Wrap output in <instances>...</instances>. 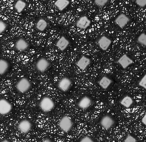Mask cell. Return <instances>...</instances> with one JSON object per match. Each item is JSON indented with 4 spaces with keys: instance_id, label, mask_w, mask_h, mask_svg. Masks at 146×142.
<instances>
[{
    "instance_id": "3",
    "label": "cell",
    "mask_w": 146,
    "mask_h": 142,
    "mask_svg": "<svg viewBox=\"0 0 146 142\" xmlns=\"http://www.w3.org/2000/svg\"><path fill=\"white\" fill-rule=\"evenodd\" d=\"M31 84L29 80L26 78L20 79L16 85V88L20 93L24 94L27 92L31 87Z\"/></svg>"
},
{
    "instance_id": "8",
    "label": "cell",
    "mask_w": 146,
    "mask_h": 142,
    "mask_svg": "<svg viewBox=\"0 0 146 142\" xmlns=\"http://www.w3.org/2000/svg\"><path fill=\"white\" fill-rule=\"evenodd\" d=\"M130 21V18L125 13H121L115 20V24L120 28H123Z\"/></svg>"
},
{
    "instance_id": "26",
    "label": "cell",
    "mask_w": 146,
    "mask_h": 142,
    "mask_svg": "<svg viewBox=\"0 0 146 142\" xmlns=\"http://www.w3.org/2000/svg\"><path fill=\"white\" fill-rule=\"evenodd\" d=\"M124 142H137V140L134 136L129 135L125 138Z\"/></svg>"
},
{
    "instance_id": "1",
    "label": "cell",
    "mask_w": 146,
    "mask_h": 142,
    "mask_svg": "<svg viewBox=\"0 0 146 142\" xmlns=\"http://www.w3.org/2000/svg\"><path fill=\"white\" fill-rule=\"evenodd\" d=\"M55 103L52 98L48 96H45L40 100L39 107L40 109L45 113L50 112L54 109Z\"/></svg>"
},
{
    "instance_id": "22",
    "label": "cell",
    "mask_w": 146,
    "mask_h": 142,
    "mask_svg": "<svg viewBox=\"0 0 146 142\" xmlns=\"http://www.w3.org/2000/svg\"><path fill=\"white\" fill-rule=\"evenodd\" d=\"M27 6V3L23 1H18L16 2L15 5V9L17 12L20 13L25 9Z\"/></svg>"
},
{
    "instance_id": "32",
    "label": "cell",
    "mask_w": 146,
    "mask_h": 142,
    "mask_svg": "<svg viewBox=\"0 0 146 142\" xmlns=\"http://www.w3.org/2000/svg\"><path fill=\"white\" fill-rule=\"evenodd\" d=\"M1 142H11L10 141L7 139H4Z\"/></svg>"
},
{
    "instance_id": "6",
    "label": "cell",
    "mask_w": 146,
    "mask_h": 142,
    "mask_svg": "<svg viewBox=\"0 0 146 142\" xmlns=\"http://www.w3.org/2000/svg\"><path fill=\"white\" fill-rule=\"evenodd\" d=\"M115 123V121L111 116L106 115L101 119L100 124L102 127L106 130L111 129Z\"/></svg>"
},
{
    "instance_id": "5",
    "label": "cell",
    "mask_w": 146,
    "mask_h": 142,
    "mask_svg": "<svg viewBox=\"0 0 146 142\" xmlns=\"http://www.w3.org/2000/svg\"><path fill=\"white\" fill-rule=\"evenodd\" d=\"M32 126V124L29 120L24 119L18 123L17 128L21 133L27 134L30 132Z\"/></svg>"
},
{
    "instance_id": "31",
    "label": "cell",
    "mask_w": 146,
    "mask_h": 142,
    "mask_svg": "<svg viewBox=\"0 0 146 142\" xmlns=\"http://www.w3.org/2000/svg\"><path fill=\"white\" fill-rule=\"evenodd\" d=\"M42 142H54L52 140L50 139H48V138H46Z\"/></svg>"
},
{
    "instance_id": "11",
    "label": "cell",
    "mask_w": 146,
    "mask_h": 142,
    "mask_svg": "<svg viewBox=\"0 0 146 142\" xmlns=\"http://www.w3.org/2000/svg\"><path fill=\"white\" fill-rule=\"evenodd\" d=\"M111 43V40L105 36H101L98 41L100 48L103 51H106L109 49Z\"/></svg>"
},
{
    "instance_id": "17",
    "label": "cell",
    "mask_w": 146,
    "mask_h": 142,
    "mask_svg": "<svg viewBox=\"0 0 146 142\" xmlns=\"http://www.w3.org/2000/svg\"><path fill=\"white\" fill-rule=\"evenodd\" d=\"M113 81L111 79L107 76H104L100 80L98 84L102 88L107 89L110 87Z\"/></svg>"
},
{
    "instance_id": "19",
    "label": "cell",
    "mask_w": 146,
    "mask_h": 142,
    "mask_svg": "<svg viewBox=\"0 0 146 142\" xmlns=\"http://www.w3.org/2000/svg\"><path fill=\"white\" fill-rule=\"evenodd\" d=\"M9 67V64L6 60L0 59V75H3L6 73Z\"/></svg>"
},
{
    "instance_id": "30",
    "label": "cell",
    "mask_w": 146,
    "mask_h": 142,
    "mask_svg": "<svg viewBox=\"0 0 146 142\" xmlns=\"http://www.w3.org/2000/svg\"><path fill=\"white\" fill-rule=\"evenodd\" d=\"M141 121H142V122L143 123V124H144V125H146V115L145 114V115L143 117V118H142V120H141Z\"/></svg>"
},
{
    "instance_id": "10",
    "label": "cell",
    "mask_w": 146,
    "mask_h": 142,
    "mask_svg": "<svg viewBox=\"0 0 146 142\" xmlns=\"http://www.w3.org/2000/svg\"><path fill=\"white\" fill-rule=\"evenodd\" d=\"M50 65V63L47 59L45 58H41L36 62V67L38 71L44 72L48 69Z\"/></svg>"
},
{
    "instance_id": "21",
    "label": "cell",
    "mask_w": 146,
    "mask_h": 142,
    "mask_svg": "<svg viewBox=\"0 0 146 142\" xmlns=\"http://www.w3.org/2000/svg\"><path fill=\"white\" fill-rule=\"evenodd\" d=\"M47 26V23L44 19H40L37 22L36 24V28L40 32H43Z\"/></svg>"
},
{
    "instance_id": "16",
    "label": "cell",
    "mask_w": 146,
    "mask_h": 142,
    "mask_svg": "<svg viewBox=\"0 0 146 142\" xmlns=\"http://www.w3.org/2000/svg\"><path fill=\"white\" fill-rule=\"evenodd\" d=\"M70 42L64 36H62L56 42V46L60 51H64L65 50L69 45Z\"/></svg>"
},
{
    "instance_id": "2",
    "label": "cell",
    "mask_w": 146,
    "mask_h": 142,
    "mask_svg": "<svg viewBox=\"0 0 146 142\" xmlns=\"http://www.w3.org/2000/svg\"><path fill=\"white\" fill-rule=\"evenodd\" d=\"M59 126L62 131L67 133L72 129L73 126V122L69 117L64 116L60 120Z\"/></svg>"
},
{
    "instance_id": "24",
    "label": "cell",
    "mask_w": 146,
    "mask_h": 142,
    "mask_svg": "<svg viewBox=\"0 0 146 142\" xmlns=\"http://www.w3.org/2000/svg\"><path fill=\"white\" fill-rule=\"evenodd\" d=\"M7 28V24L4 21L0 20V34L5 32Z\"/></svg>"
},
{
    "instance_id": "15",
    "label": "cell",
    "mask_w": 146,
    "mask_h": 142,
    "mask_svg": "<svg viewBox=\"0 0 146 142\" xmlns=\"http://www.w3.org/2000/svg\"><path fill=\"white\" fill-rule=\"evenodd\" d=\"M92 101L89 96H84L82 97L78 102L77 105L82 110H86L91 105Z\"/></svg>"
},
{
    "instance_id": "4",
    "label": "cell",
    "mask_w": 146,
    "mask_h": 142,
    "mask_svg": "<svg viewBox=\"0 0 146 142\" xmlns=\"http://www.w3.org/2000/svg\"><path fill=\"white\" fill-rule=\"evenodd\" d=\"M12 105L11 103L5 98L0 99V115H6L11 112Z\"/></svg>"
},
{
    "instance_id": "23",
    "label": "cell",
    "mask_w": 146,
    "mask_h": 142,
    "mask_svg": "<svg viewBox=\"0 0 146 142\" xmlns=\"http://www.w3.org/2000/svg\"><path fill=\"white\" fill-rule=\"evenodd\" d=\"M137 42L141 45L146 47V34L145 32L141 33L137 38Z\"/></svg>"
},
{
    "instance_id": "27",
    "label": "cell",
    "mask_w": 146,
    "mask_h": 142,
    "mask_svg": "<svg viewBox=\"0 0 146 142\" xmlns=\"http://www.w3.org/2000/svg\"><path fill=\"white\" fill-rule=\"evenodd\" d=\"M108 1H109L108 0H96L94 1V2L97 5L102 7L104 6L108 2Z\"/></svg>"
},
{
    "instance_id": "14",
    "label": "cell",
    "mask_w": 146,
    "mask_h": 142,
    "mask_svg": "<svg viewBox=\"0 0 146 142\" xmlns=\"http://www.w3.org/2000/svg\"><path fill=\"white\" fill-rule=\"evenodd\" d=\"M29 42L25 38H19L15 42V49L19 52H24L29 48Z\"/></svg>"
},
{
    "instance_id": "29",
    "label": "cell",
    "mask_w": 146,
    "mask_h": 142,
    "mask_svg": "<svg viewBox=\"0 0 146 142\" xmlns=\"http://www.w3.org/2000/svg\"><path fill=\"white\" fill-rule=\"evenodd\" d=\"M80 142H95L93 139L89 136L83 137L80 141Z\"/></svg>"
},
{
    "instance_id": "9",
    "label": "cell",
    "mask_w": 146,
    "mask_h": 142,
    "mask_svg": "<svg viewBox=\"0 0 146 142\" xmlns=\"http://www.w3.org/2000/svg\"><path fill=\"white\" fill-rule=\"evenodd\" d=\"M117 63L122 67L123 68L126 69L134 63L133 60L126 54L121 56L117 61Z\"/></svg>"
},
{
    "instance_id": "18",
    "label": "cell",
    "mask_w": 146,
    "mask_h": 142,
    "mask_svg": "<svg viewBox=\"0 0 146 142\" xmlns=\"http://www.w3.org/2000/svg\"><path fill=\"white\" fill-rule=\"evenodd\" d=\"M120 103L124 108H129L134 103V100L130 96L127 95L121 99Z\"/></svg>"
},
{
    "instance_id": "28",
    "label": "cell",
    "mask_w": 146,
    "mask_h": 142,
    "mask_svg": "<svg viewBox=\"0 0 146 142\" xmlns=\"http://www.w3.org/2000/svg\"><path fill=\"white\" fill-rule=\"evenodd\" d=\"M136 4L141 7H144L146 5V0H136Z\"/></svg>"
},
{
    "instance_id": "13",
    "label": "cell",
    "mask_w": 146,
    "mask_h": 142,
    "mask_svg": "<svg viewBox=\"0 0 146 142\" xmlns=\"http://www.w3.org/2000/svg\"><path fill=\"white\" fill-rule=\"evenodd\" d=\"M91 23V21L86 16H82L76 22V26L79 28L85 30L87 29Z\"/></svg>"
},
{
    "instance_id": "25",
    "label": "cell",
    "mask_w": 146,
    "mask_h": 142,
    "mask_svg": "<svg viewBox=\"0 0 146 142\" xmlns=\"http://www.w3.org/2000/svg\"><path fill=\"white\" fill-rule=\"evenodd\" d=\"M139 86L141 87L146 89V75H145L139 81Z\"/></svg>"
},
{
    "instance_id": "12",
    "label": "cell",
    "mask_w": 146,
    "mask_h": 142,
    "mask_svg": "<svg viewBox=\"0 0 146 142\" xmlns=\"http://www.w3.org/2000/svg\"><path fill=\"white\" fill-rule=\"evenodd\" d=\"M90 63V59L84 55L82 56L76 63L77 67L82 70L86 69Z\"/></svg>"
},
{
    "instance_id": "20",
    "label": "cell",
    "mask_w": 146,
    "mask_h": 142,
    "mask_svg": "<svg viewBox=\"0 0 146 142\" xmlns=\"http://www.w3.org/2000/svg\"><path fill=\"white\" fill-rule=\"evenodd\" d=\"M69 4L70 1L68 0H58L54 3V5L60 11L65 9Z\"/></svg>"
},
{
    "instance_id": "7",
    "label": "cell",
    "mask_w": 146,
    "mask_h": 142,
    "mask_svg": "<svg viewBox=\"0 0 146 142\" xmlns=\"http://www.w3.org/2000/svg\"><path fill=\"white\" fill-rule=\"evenodd\" d=\"M72 84V81L69 78L64 77L58 83V87L62 92H66L71 87Z\"/></svg>"
}]
</instances>
